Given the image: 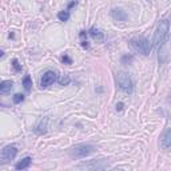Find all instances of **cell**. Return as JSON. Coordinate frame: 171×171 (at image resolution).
Segmentation results:
<instances>
[{
  "label": "cell",
  "instance_id": "6da1fadb",
  "mask_svg": "<svg viewBox=\"0 0 171 171\" xmlns=\"http://www.w3.org/2000/svg\"><path fill=\"white\" fill-rule=\"evenodd\" d=\"M168 32H170V24H168V20L164 19V20H160V23L158 24V28L155 31V36H154V44L155 47L160 51L162 47L167 43V39H168Z\"/></svg>",
  "mask_w": 171,
  "mask_h": 171
},
{
  "label": "cell",
  "instance_id": "7a4b0ae2",
  "mask_svg": "<svg viewBox=\"0 0 171 171\" xmlns=\"http://www.w3.org/2000/svg\"><path fill=\"white\" fill-rule=\"evenodd\" d=\"M130 46L135 52L141 53L143 56H147L151 52V43L145 36H136V38L131 39L130 40Z\"/></svg>",
  "mask_w": 171,
  "mask_h": 171
},
{
  "label": "cell",
  "instance_id": "3957f363",
  "mask_svg": "<svg viewBox=\"0 0 171 171\" xmlns=\"http://www.w3.org/2000/svg\"><path fill=\"white\" fill-rule=\"evenodd\" d=\"M116 83H118L119 88L126 94H131L134 91V82H132L131 76L124 71H119L116 74Z\"/></svg>",
  "mask_w": 171,
  "mask_h": 171
},
{
  "label": "cell",
  "instance_id": "277c9868",
  "mask_svg": "<svg viewBox=\"0 0 171 171\" xmlns=\"http://www.w3.org/2000/svg\"><path fill=\"white\" fill-rule=\"evenodd\" d=\"M95 150H96L95 146L92 145H76L70 150V156L74 159H82L86 158L90 154H92Z\"/></svg>",
  "mask_w": 171,
  "mask_h": 171
},
{
  "label": "cell",
  "instance_id": "5b68a950",
  "mask_svg": "<svg viewBox=\"0 0 171 171\" xmlns=\"http://www.w3.org/2000/svg\"><path fill=\"white\" fill-rule=\"evenodd\" d=\"M16 154H18L16 146H7V147H4L1 150V153H0V166L8 164L11 160L15 159Z\"/></svg>",
  "mask_w": 171,
  "mask_h": 171
},
{
  "label": "cell",
  "instance_id": "8992f818",
  "mask_svg": "<svg viewBox=\"0 0 171 171\" xmlns=\"http://www.w3.org/2000/svg\"><path fill=\"white\" fill-rule=\"evenodd\" d=\"M108 166V163L106 159H99V160H92L91 163H82L79 164V168H96V170H102Z\"/></svg>",
  "mask_w": 171,
  "mask_h": 171
},
{
  "label": "cell",
  "instance_id": "52a82bcc",
  "mask_svg": "<svg viewBox=\"0 0 171 171\" xmlns=\"http://www.w3.org/2000/svg\"><path fill=\"white\" fill-rule=\"evenodd\" d=\"M55 80H56V74L53 71H46L43 74V76H42V79H40V86L43 88L50 87Z\"/></svg>",
  "mask_w": 171,
  "mask_h": 171
},
{
  "label": "cell",
  "instance_id": "ba28073f",
  "mask_svg": "<svg viewBox=\"0 0 171 171\" xmlns=\"http://www.w3.org/2000/svg\"><path fill=\"white\" fill-rule=\"evenodd\" d=\"M160 143H162V147L164 150L170 149V146H171V130H170V128H166V131L163 132V136H162Z\"/></svg>",
  "mask_w": 171,
  "mask_h": 171
},
{
  "label": "cell",
  "instance_id": "9c48e42d",
  "mask_svg": "<svg viewBox=\"0 0 171 171\" xmlns=\"http://www.w3.org/2000/svg\"><path fill=\"white\" fill-rule=\"evenodd\" d=\"M13 87L12 80H4V82H0V95H7L11 92Z\"/></svg>",
  "mask_w": 171,
  "mask_h": 171
},
{
  "label": "cell",
  "instance_id": "30bf717a",
  "mask_svg": "<svg viewBox=\"0 0 171 171\" xmlns=\"http://www.w3.org/2000/svg\"><path fill=\"white\" fill-rule=\"evenodd\" d=\"M111 16H112L115 20H118V22H124V20L127 19V13L124 12L123 9L115 8V9H112V12H111Z\"/></svg>",
  "mask_w": 171,
  "mask_h": 171
},
{
  "label": "cell",
  "instance_id": "8fae6325",
  "mask_svg": "<svg viewBox=\"0 0 171 171\" xmlns=\"http://www.w3.org/2000/svg\"><path fill=\"white\" fill-rule=\"evenodd\" d=\"M90 35L92 36V39L96 40V42H103L104 40V34L99 28H96V27H92L91 30H90Z\"/></svg>",
  "mask_w": 171,
  "mask_h": 171
},
{
  "label": "cell",
  "instance_id": "7c38bea8",
  "mask_svg": "<svg viewBox=\"0 0 171 171\" xmlns=\"http://www.w3.org/2000/svg\"><path fill=\"white\" fill-rule=\"evenodd\" d=\"M46 128H47V118L40 119L39 123L35 126V132H38V134H44V132H46Z\"/></svg>",
  "mask_w": 171,
  "mask_h": 171
},
{
  "label": "cell",
  "instance_id": "4fadbf2b",
  "mask_svg": "<svg viewBox=\"0 0 171 171\" xmlns=\"http://www.w3.org/2000/svg\"><path fill=\"white\" fill-rule=\"evenodd\" d=\"M31 162H32V159H31L30 156H27V158L22 159L20 162L16 163V166L15 167H16V170H24V168H28V167H30Z\"/></svg>",
  "mask_w": 171,
  "mask_h": 171
},
{
  "label": "cell",
  "instance_id": "5bb4252c",
  "mask_svg": "<svg viewBox=\"0 0 171 171\" xmlns=\"http://www.w3.org/2000/svg\"><path fill=\"white\" fill-rule=\"evenodd\" d=\"M23 87L26 91H31V87H32V80H31V76L30 75H26L23 78Z\"/></svg>",
  "mask_w": 171,
  "mask_h": 171
},
{
  "label": "cell",
  "instance_id": "9a60e30c",
  "mask_svg": "<svg viewBox=\"0 0 171 171\" xmlns=\"http://www.w3.org/2000/svg\"><path fill=\"white\" fill-rule=\"evenodd\" d=\"M57 18L60 22H67L68 19H70V11L67 9V11H60V12L57 13Z\"/></svg>",
  "mask_w": 171,
  "mask_h": 171
},
{
  "label": "cell",
  "instance_id": "2e32d148",
  "mask_svg": "<svg viewBox=\"0 0 171 171\" xmlns=\"http://www.w3.org/2000/svg\"><path fill=\"white\" fill-rule=\"evenodd\" d=\"M57 82H59L60 86H68L70 82H71V79H70V76H68V75H61L60 78L57 79Z\"/></svg>",
  "mask_w": 171,
  "mask_h": 171
},
{
  "label": "cell",
  "instance_id": "e0dca14e",
  "mask_svg": "<svg viewBox=\"0 0 171 171\" xmlns=\"http://www.w3.org/2000/svg\"><path fill=\"white\" fill-rule=\"evenodd\" d=\"M12 100L15 104H19V103H22L23 100H24V95H22V94H16V95H13Z\"/></svg>",
  "mask_w": 171,
  "mask_h": 171
},
{
  "label": "cell",
  "instance_id": "ac0fdd59",
  "mask_svg": "<svg viewBox=\"0 0 171 171\" xmlns=\"http://www.w3.org/2000/svg\"><path fill=\"white\" fill-rule=\"evenodd\" d=\"M12 67L15 68V71H16V72H19V71H22V66L19 64L18 59H13V60H12Z\"/></svg>",
  "mask_w": 171,
  "mask_h": 171
},
{
  "label": "cell",
  "instance_id": "d6986e66",
  "mask_svg": "<svg viewBox=\"0 0 171 171\" xmlns=\"http://www.w3.org/2000/svg\"><path fill=\"white\" fill-rule=\"evenodd\" d=\"M61 61H63L64 64H72V59H71L68 55H63V57H61Z\"/></svg>",
  "mask_w": 171,
  "mask_h": 171
},
{
  "label": "cell",
  "instance_id": "ffe728a7",
  "mask_svg": "<svg viewBox=\"0 0 171 171\" xmlns=\"http://www.w3.org/2000/svg\"><path fill=\"white\" fill-rule=\"evenodd\" d=\"M132 60V56H123L122 61L123 63H126V61H131Z\"/></svg>",
  "mask_w": 171,
  "mask_h": 171
},
{
  "label": "cell",
  "instance_id": "44dd1931",
  "mask_svg": "<svg viewBox=\"0 0 171 171\" xmlns=\"http://www.w3.org/2000/svg\"><path fill=\"white\" fill-rule=\"evenodd\" d=\"M123 107H124V104H123L122 102H120V103H118V104H116V110H118V111H122Z\"/></svg>",
  "mask_w": 171,
  "mask_h": 171
},
{
  "label": "cell",
  "instance_id": "7402d4cb",
  "mask_svg": "<svg viewBox=\"0 0 171 171\" xmlns=\"http://www.w3.org/2000/svg\"><path fill=\"white\" fill-rule=\"evenodd\" d=\"M75 4H76V1H71L70 4H68V9H71V8H72V7H74Z\"/></svg>",
  "mask_w": 171,
  "mask_h": 171
},
{
  "label": "cell",
  "instance_id": "603a6c76",
  "mask_svg": "<svg viewBox=\"0 0 171 171\" xmlns=\"http://www.w3.org/2000/svg\"><path fill=\"white\" fill-rule=\"evenodd\" d=\"M82 47H84V48H88V43H87V42H82Z\"/></svg>",
  "mask_w": 171,
  "mask_h": 171
},
{
  "label": "cell",
  "instance_id": "cb8c5ba5",
  "mask_svg": "<svg viewBox=\"0 0 171 171\" xmlns=\"http://www.w3.org/2000/svg\"><path fill=\"white\" fill-rule=\"evenodd\" d=\"M86 35H87V34H86V31H80V36H82V38H84Z\"/></svg>",
  "mask_w": 171,
  "mask_h": 171
},
{
  "label": "cell",
  "instance_id": "d4e9b609",
  "mask_svg": "<svg viewBox=\"0 0 171 171\" xmlns=\"http://www.w3.org/2000/svg\"><path fill=\"white\" fill-rule=\"evenodd\" d=\"M3 55H4V52H3V51H0V57L3 56Z\"/></svg>",
  "mask_w": 171,
  "mask_h": 171
},
{
  "label": "cell",
  "instance_id": "484cf974",
  "mask_svg": "<svg viewBox=\"0 0 171 171\" xmlns=\"http://www.w3.org/2000/svg\"><path fill=\"white\" fill-rule=\"evenodd\" d=\"M0 106H3V104H1V103H0Z\"/></svg>",
  "mask_w": 171,
  "mask_h": 171
}]
</instances>
